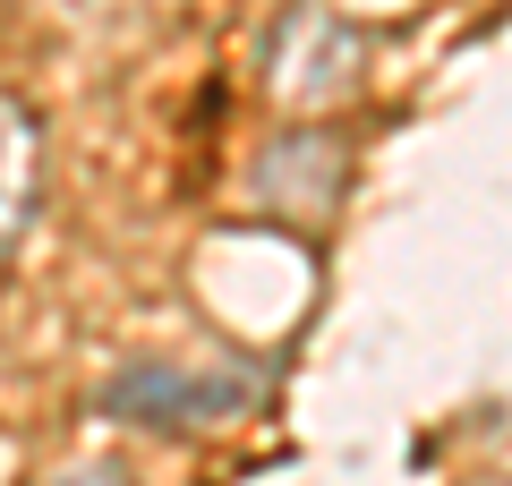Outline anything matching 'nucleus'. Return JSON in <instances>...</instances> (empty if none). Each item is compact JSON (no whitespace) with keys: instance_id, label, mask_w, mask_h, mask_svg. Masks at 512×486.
<instances>
[{"instance_id":"nucleus-1","label":"nucleus","mask_w":512,"mask_h":486,"mask_svg":"<svg viewBox=\"0 0 512 486\" xmlns=\"http://www.w3.org/2000/svg\"><path fill=\"white\" fill-rule=\"evenodd\" d=\"M359 69H367L359 26H342L333 9H316V0L282 9L274 43H265V86H274L282 111H325L333 94L359 86Z\"/></svg>"},{"instance_id":"nucleus-3","label":"nucleus","mask_w":512,"mask_h":486,"mask_svg":"<svg viewBox=\"0 0 512 486\" xmlns=\"http://www.w3.org/2000/svg\"><path fill=\"white\" fill-rule=\"evenodd\" d=\"M256 188H265V205L316 214V205H333V197H342V145H333L325 128H291V137H282L274 154H265Z\"/></svg>"},{"instance_id":"nucleus-2","label":"nucleus","mask_w":512,"mask_h":486,"mask_svg":"<svg viewBox=\"0 0 512 486\" xmlns=\"http://www.w3.org/2000/svg\"><path fill=\"white\" fill-rule=\"evenodd\" d=\"M256 384L248 376H188L171 359H137L103 384V410L111 418H137V427H205V418H231L248 410Z\"/></svg>"},{"instance_id":"nucleus-4","label":"nucleus","mask_w":512,"mask_h":486,"mask_svg":"<svg viewBox=\"0 0 512 486\" xmlns=\"http://www.w3.org/2000/svg\"><path fill=\"white\" fill-rule=\"evenodd\" d=\"M0 120H9V205H0V239L18 248L26 214H35V188H26V180H35V120H26V103H9Z\"/></svg>"},{"instance_id":"nucleus-5","label":"nucleus","mask_w":512,"mask_h":486,"mask_svg":"<svg viewBox=\"0 0 512 486\" xmlns=\"http://www.w3.org/2000/svg\"><path fill=\"white\" fill-rule=\"evenodd\" d=\"M52 486H128V469H111V461H86V469H60Z\"/></svg>"}]
</instances>
